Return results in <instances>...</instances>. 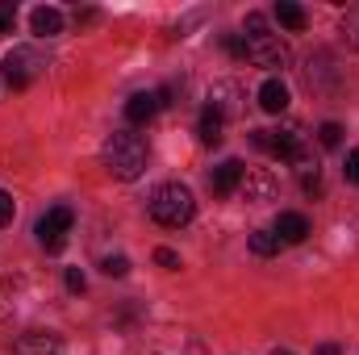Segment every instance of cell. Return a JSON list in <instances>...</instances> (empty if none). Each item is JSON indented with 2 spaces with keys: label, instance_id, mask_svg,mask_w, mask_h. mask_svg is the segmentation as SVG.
Segmentation results:
<instances>
[{
  "label": "cell",
  "instance_id": "cell-1",
  "mask_svg": "<svg viewBox=\"0 0 359 355\" xmlns=\"http://www.w3.org/2000/svg\"><path fill=\"white\" fill-rule=\"evenodd\" d=\"M100 159H104L109 176L138 180L142 172H147V138H142V134H130V130H117V134L104 138Z\"/></svg>",
  "mask_w": 359,
  "mask_h": 355
},
{
  "label": "cell",
  "instance_id": "cell-2",
  "mask_svg": "<svg viewBox=\"0 0 359 355\" xmlns=\"http://www.w3.org/2000/svg\"><path fill=\"white\" fill-rule=\"evenodd\" d=\"M243 46H247V59L255 67H268V72H280L288 67V46L280 42V34H271L268 17L264 13H247V25H243Z\"/></svg>",
  "mask_w": 359,
  "mask_h": 355
},
{
  "label": "cell",
  "instance_id": "cell-3",
  "mask_svg": "<svg viewBox=\"0 0 359 355\" xmlns=\"http://www.w3.org/2000/svg\"><path fill=\"white\" fill-rule=\"evenodd\" d=\"M151 217L159 222V226H168V230H180V226H188L192 222V213H196V201H192V192L184 188V184H159L155 192H151Z\"/></svg>",
  "mask_w": 359,
  "mask_h": 355
},
{
  "label": "cell",
  "instance_id": "cell-4",
  "mask_svg": "<svg viewBox=\"0 0 359 355\" xmlns=\"http://www.w3.org/2000/svg\"><path fill=\"white\" fill-rule=\"evenodd\" d=\"M72 226H76V213L67 209V205H55L42 222H38V243H42V251H50V255H59L63 247H67V234H72Z\"/></svg>",
  "mask_w": 359,
  "mask_h": 355
},
{
  "label": "cell",
  "instance_id": "cell-5",
  "mask_svg": "<svg viewBox=\"0 0 359 355\" xmlns=\"http://www.w3.org/2000/svg\"><path fill=\"white\" fill-rule=\"evenodd\" d=\"M42 72H46V63H42L38 51H29V46H17V51H8V59H4V80H8V88H29Z\"/></svg>",
  "mask_w": 359,
  "mask_h": 355
},
{
  "label": "cell",
  "instance_id": "cell-6",
  "mask_svg": "<svg viewBox=\"0 0 359 355\" xmlns=\"http://www.w3.org/2000/svg\"><path fill=\"white\" fill-rule=\"evenodd\" d=\"M168 105V92L155 88V92H134L130 100H126V121H134V126H142V121H151L159 109Z\"/></svg>",
  "mask_w": 359,
  "mask_h": 355
},
{
  "label": "cell",
  "instance_id": "cell-7",
  "mask_svg": "<svg viewBox=\"0 0 359 355\" xmlns=\"http://www.w3.org/2000/svg\"><path fill=\"white\" fill-rule=\"evenodd\" d=\"M243 176H247L243 159H226V163H217V168H213V176H209L213 196H230V192H238V188H243Z\"/></svg>",
  "mask_w": 359,
  "mask_h": 355
},
{
  "label": "cell",
  "instance_id": "cell-8",
  "mask_svg": "<svg viewBox=\"0 0 359 355\" xmlns=\"http://www.w3.org/2000/svg\"><path fill=\"white\" fill-rule=\"evenodd\" d=\"M243 92H238V84H230V80H222V84H213V92H209V105L205 109H213L222 121L226 117H238L243 113V100H238Z\"/></svg>",
  "mask_w": 359,
  "mask_h": 355
},
{
  "label": "cell",
  "instance_id": "cell-9",
  "mask_svg": "<svg viewBox=\"0 0 359 355\" xmlns=\"http://www.w3.org/2000/svg\"><path fill=\"white\" fill-rule=\"evenodd\" d=\"M13 355H63V343L50 330H29L13 343Z\"/></svg>",
  "mask_w": 359,
  "mask_h": 355
},
{
  "label": "cell",
  "instance_id": "cell-10",
  "mask_svg": "<svg viewBox=\"0 0 359 355\" xmlns=\"http://www.w3.org/2000/svg\"><path fill=\"white\" fill-rule=\"evenodd\" d=\"M243 196H247V201H255V205L276 201V176H271L268 168H255V172H247V176H243Z\"/></svg>",
  "mask_w": 359,
  "mask_h": 355
},
{
  "label": "cell",
  "instance_id": "cell-11",
  "mask_svg": "<svg viewBox=\"0 0 359 355\" xmlns=\"http://www.w3.org/2000/svg\"><path fill=\"white\" fill-rule=\"evenodd\" d=\"M276 239L280 243H305L309 239V217L305 213H280L276 217Z\"/></svg>",
  "mask_w": 359,
  "mask_h": 355
},
{
  "label": "cell",
  "instance_id": "cell-12",
  "mask_svg": "<svg viewBox=\"0 0 359 355\" xmlns=\"http://www.w3.org/2000/svg\"><path fill=\"white\" fill-rule=\"evenodd\" d=\"M29 25H34L38 38H55V34H63V13L50 8V4H38V8L29 13Z\"/></svg>",
  "mask_w": 359,
  "mask_h": 355
},
{
  "label": "cell",
  "instance_id": "cell-13",
  "mask_svg": "<svg viewBox=\"0 0 359 355\" xmlns=\"http://www.w3.org/2000/svg\"><path fill=\"white\" fill-rule=\"evenodd\" d=\"M259 109H264V113H284V109H288V88H284V80L271 76V80L259 84Z\"/></svg>",
  "mask_w": 359,
  "mask_h": 355
},
{
  "label": "cell",
  "instance_id": "cell-14",
  "mask_svg": "<svg viewBox=\"0 0 359 355\" xmlns=\"http://www.w3.org/2000/svg\"><path fill=\"white\" fill-rule=\"evenodd\" d=\"M292 168H297V180H301V188H305V192H313V196L322 192V168H318V159H313V151H309L305 159H297Z\"/></svg>",
  "mask_w": 359,
  "mask_h": 355
},
{
  "label": "cell",
  "instance_id": "cell-15",
  "mask_svg": "<svg viewBox=\"0 0 359 355\" xmlns=\"http://www.w3.org/2000/svg\"><path fill=\"white\" fill-rule=\"evenodd\" d=\"M276 21H280L284 29H292V34H301V29L309 25L305 8H301V4H292V0H280V4H276Z\"/></svg>",
  "mask_w": 359,
  "mask_h": 355
},
{
  "label": "cell",
  "instance_id": "cell-16",
  "mask_svg": "<svg viewBox=\"0 0 359 355\" xmlns=\"http://www.w3.org/2000/svg\"><path fill=\"white\" fill-rule=\"evenodd\" d=\"M222 130H226V121H222L213 109H205V113H201V130H196L201 142H205V147H222V138H226Z\"/></svg>",
  "mask_w": 359,
  "mask_h": 355
},
{
  "label": "cell",
  "instance_id": "cell-17",
  "mask_svg": "<svg viewBox=\"0 0 359 355\" xmlns=\"http://www.w3.org/2000/svg\"><path fill=\"white\" fill-rule=\"evenodd\" d=\"M251 251H255L259 260L276 255V251H280V239H276V230H255V234H251Z\"/></svg>",
  "mask_w": 359,
  "mask_h": 355
},
{
  "label": "cell",
  "instance_id": "cell-18",
  "mask_svg": "<svg viewBox=\"0 0 359 355\" xmlns=\"http://www.w3.org/2000/svg\"><path fill=\"white\" fill-rule=\"evenodd\" d=\"M318 142H322V147H339V142H343V126H339V121H322Z\"/></svg>",
  "mask_w": 359,
  "mask_h": 355
},
{
  "label": "cell",
  "instance_id": "cell-19",
  "mask_svg": "<svg viewBox=\"0 0 359 355\" xmlns=\"http://www.w3.org/2000/svg\"><path fill=\"white\" fill-rule=\"evenodd\" d=\"M100 272H104V276H126V272H130V260H126V255H104V260H100Z\"/></svg>",
  "mask_w": 359,
  "mask_h": 355
},
{
  "label": "cell",
  "instance_id": "cell-20",
  "mask_svg": "<svg viewBox=\"0 0 359 355\" xmlns=\"http://www.w3.org/2000/svg\"><path fill=\"white\" fill-rule=\"evenodd\" d=\"M13 25H17V8L8 0H0V34H13Z\"/></svg>",
  "mask_w": 359,
  "mask_h": 355
},
{
  "label": "cell",
  "instance_id": "cell-21",
  "mask_svg": "<svg viewBox=\"0 0 359 355\" xmlns=\"http://www.w3.org/2000/svg\"><path fill=\"white\" fill-rule=\"evenodd\" d=\"M343 34H347V42L359 51V8H355V13H347V21H343Z\"/></svg>",
  "mask_w": 359,
  "mask_h": 355
},
{
  "label": "cell",
  "instance_id": "cell-22",
  "mask_svg": "<svg viewBox=\"0 0 359 355\" xmlns=\"http://www.w3.org/2000/svg\"><path fill=\"white\" fill-rule=\"evenodd\" d=\"M13 217H17V205H13V196L0 188V226H8Z\"/></svg>",
  "mask_w": 359,
  "mask_h": 355
},
{
  "label": "cell",
  "instance_id": "cell-23",
  "mask_svg": "<svg viewBox=\"0 0 359 355\" xmlns=\"http://www.w3.org/2000/svg\"><path fill=\"white\" fill-rule=\"evenodd\" d=\"M155 264L168 267V272H176V267H180V255L172 251V247H159V251H155Z\"/></svg>",
  "mask_w": 359,
  "mask_h": 355
},
{
  "label": "cell",
  "instance_id": "cell-24",
  "mask_svg": "<svg viewBox=\"0 0 359 355\" xmlns=\"http://www.w3.org/2000/svg\"><path fill=\"white\" fill-rule=\"evenodd\" d=\"M63 280H67V288H72V293H84V288H88V280H84V272H80V267H67V276H63Z\"/></svg>",
  "mask_w": 359,
  "mask_h": 355
},
{
  "label": "cell",
  "instance_id": "cell-25",
  "mask_svg": "<svg viewBox=\"0 0 359 355\" xmlns=\"http://www.w3.org/2000/svg\"><path fill=\"white\" fill-rule=\"evenodd\" d=\"M226 51H230L234 59H247V46H243V38H234V34L226 38Z\"/></svg>",
  "mask_w": 359,
  "mask_h": 355
},
{
  "label": "cell",
  "instance_id": "cell-26",
  "mask_svg": "<svg viewBox=\"0 0 359 355\" xmlns=\"http://www.w3.org/2000/svg\"><path fill=\"white\" fill-rule=\"evenodd\" d=\"M347 180H351V184H359V151H351V155H347Z\"/></svg>",
  "mask_w": 359,
  "mask_h": 355
},
{
  "label": "cell",
  "instance_id": "cell-27",
  "mask_svg": "<svg viewBox=\"0 0 359 355\" xmlns=\"http://www.w3.org/2000/svg\"><path fill=\"white\" fill-rule=\"evenodd\" d=\"M313 355H343V347H334V343H322Z\"/></svg>",
  "mask_w": 359,
  "mask_h": 355
},
{
  "label": "cell",
  "instance_id": "cell-28",
  "mask_svg": "<svg viewBox=\"0 0 359 355\" xmlns=\"http://www.w3.org/2000/svg\"><path fill=\"white\" fill-rule=\"evenodd\" d=\"M271 355H292V351H288V347H276V351H271Z\"/></svg>",
  "mask_w": 359,
  "mask_h": 355
}]
</instances>
